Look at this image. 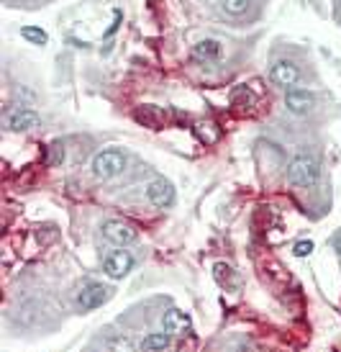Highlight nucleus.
Masks as SVG:
<instances>
[{
	"instance_id": "obj_4",
	"label": "nucleus",
	"mask_w": 341,
	"mask_h": 352,
	"mask_svg": "<svg viewBox=\"0 0 341 352\" xmlns=\"http://www.w3.org/2000/svg\"><path fill=\"white\" fill-rule=\"evenodd\" d=\"M110 298V288L103 283H88L82 285V291L78 294V306L82 311H93L97 306H103V303Z\"/></svg>"
},
{
	"instance_id": "obj_12",
	"label": "nucleus",
	"mask_w": 341,
	"mask_h": 352,
	"mask_svg": "<svg viewBox=\"0 0 341 352\" xmlns=\"http://www.w3.org/2000/svg\"><path fill=\"white\" fill-rule=\"evenodd\" d=\"M218 57H221V44L215 39H205L193 47V59H198V62H213Z\"/></svg>"
},
{
	"instance_id": "obj_9",
	"label": "nucleus",
	"mask_w": 341,
	"mask_h": 352,
	"mask_svg": "<svg viewBox=\"0 0 341 352\" xmlns=\"http://www.w3.org/2000/svg\"><path fill=\"white\" fill-rule=\"evenodd\" d=\"M313 103H316V98H313V93H308V90H301V88H290L287 93H285V106H287V111L290 113H308L313 108Z\"/></svg>"
},
{
	"instance_id": "obj_13",
	"label": "nucleus",
	"mask_w": 341,
	"mask_h": 352,
	"mask_svg": "<svg viewBox=\"0 0 341 352\" xmlns=\"http://www.w3.org/2000/svg\"><path fill=\"white\" fill-rule=\"evenodd\" d=\"M172 344V334L169 332H154L144 337V342H141V350H167Z\"/></svg>"
},
{
	"instance_id": "obj_5",
	"label": "nucleus",
	"mask_w": 341,
	"mask_h": 352,
	"mask_svg": "<svg viewBox=\"0 0 341 352\" xmlns=\"http://www.w3.org/2000/svg\"><path fill=\"white\" fill-rule=\"evenodd\" d=\"M131 267H134V257H131L126 250H113V252L106 254V260H103V270H106V275L113 278V280L128 275Z\"/></svg>"
},
{
	"instance_id": "obj_2",
	"label": "nucleus",
	"mask_w": 341,
	"mask_h": 352,
	"mask_svg": "<svg viewBox=\"0 0 341 352\" xmlns=\"http://www.w3.org/2000/svg\"><path fill=\"white\" fill-rule=\"evenodd\" d=\"M124 170H126V155L121 149H103L93 157V173L100 180H110L121 175Z\"/></svg>"
},
{
	"instance_id": "obj_16",
	"label": "nucleus",
	"mask_w": 341,
	"mask_h": 352,
	"mask_svg": "<svg viewBox=\"0 0 341 352\" xmlns=\"http://www.w3.org/2000/svg\"><path fill=\"white\" fill-rule=\"evenodd\" d=\"M311 252H313L311 239H301V242H295V247H292V254H295V257H308Z\"/></svg>"
},
{
	"instance_id": "obj_8",
	"label": "nucleus",
	"mask_w": 341,
	"mask_h": 352,
	"mask_svg": "<svg viewBox=\"0 0 341 352\" xmlns=\"http://www.w3.org/2000/svg\"><path fill=\"white\" fill-rule=\"evenodd\" d=\"M270 78H272V82H277V85L290 88V85H295V82L301 80V69L295 67L292 62H287V59H280V62H274L272 69H270Z\"/></svg>"
},
{
	"instance_id": "obj_3",
	"label": "nucleus",
	"mask_w": 341,
	"mask_h": 352,
	"mask_svg": "<svg viewBox=\"0 0 341 352\" xmlns=\"http://www.w3.org/2000/svg\"><path fill=\"white\" fill-rule=\"evenodd\" d=\"M103 236H106L110 245L126 247V245H131V242H137L139 232L131 224H126V221L110 219V221H106V224H103Z\"/></svg>"
},
{
	"instance_id": "obj_7",
	"label": "nucleus",
	"mask_w": 341,
	"mask_h": 352,
	"mask_svg": "<svg viewBox=\"0 0 341 352\" xmlns=\"http://www.w3.org/2000/svg\"><path fill=\"white\" fill-rule=\"evenodd\" d=\"M5 126L10 131H29V129L39 126V113L31 111V108H13L5 113Z\"/></svg>"
},
{
	"instance_id": "obj_1",
	"label": "nucleus",
	"mask_w": 341,
	"mask_h": 352,
	"mask_svg": "<svg viewBox=\"0 0 341 352\" xmlns=\"http://www.w3.org/2000/svg\"><path fill=\"white\" fill-rule=\"evenodd\" d=\"M318 173H321L318 160L303 152V155L292 157L287 165V183L295 188H311L318 183Z\"/></svg>"
},
{
	"instance_id": "obj_17",
	"label": "nucleus",
	"mask_w": 341,
	"mask_h": 352,
	"mask_svg": "<svg viewBox=\"0 0 341 352\" xmlns=\"http://www.w3.org/2000/svg\"><path fill=\"white\" fill-rule=\"evenodd\" d=\"M333 250H339L341 254V234H336V239H333Z\"/></svg>"
},
{
	"instance_id": "obj_11",
	"label": "nucleus",
	"mask_w": 341,
	"mask_h": 352,
	"mask_svg": "<svg viewBox=\"0 0 341 352\" xmlns=\"http://www.w3.org/2000/svg\"><path fill=\"white\" fill-rule=\"evenodd\" d=\"M134 116H137L139 124H144V126H149V129H162V126H165V121H167L165 113H162L159 108H154V106L139 108Z\"/></svg>"
},
{
	"instance_id": "obj_14",
	"label": "nucleus",
	"mask_w": 341,
	"mask_h": 352,
	"mask_svg": "<svg viewBox=\"0 0 341 352\" xmlns=\"http://www.w3.org/2000/svg\"><path fill=\"white\" fill-rule=\"evenodd\" d=\"M21 36L26 41H31V44H36V47H44L49 41V34L44 29H39V26H23V29H21Z\"/></svg>"
},
{
	"instance_id": "obj_15",
	"label": "nucleus",
	"mask_w": 341,
	"mask_h": 352,
	"mask_svg": "<svg viewBox=\"0 0 341 352\" xmlns=\"http://www.w3.org/2000/svg\"><path fill=\"white\" fill-rule=\"evenodd\" d=\"M221 6H224L226 13H231V16H242L244 10L249 8V0H221Z\"/></svg>"
},
{
	"instance_id": "obj_6",
	"label": "nucleus",
	"mask_w": 341,
	"mask_h": 352,
	"mask_svg": "<svg viewBox=\"0 0 341 352\" xmlns=\"http://www.w3.org/2000/svg\"><path fill=\"white\" fill-rule=\"evenodd\" d=\"M146 198H149V204L154 206V208H169V206L175 204V188H172L169 180L159 177V180H154L152 186L146 188Z\"/></svg>"
},
{
	"instance_id": "obj_10",
	"label": "nucleus",
	"mask_w": 341,
	"mask_h": 352,
	"mask_svg": "<svg viewBox=\"0 0 341 352\" xmlns=\"http://www.w3.org/2000/svg\"><path fill=\"white\" fill-rule=\"evenodd\" d=\"M190 316L185 311H180V309H169V311L162 316V327H165V332H169L172 337H183L185 332H190Z\"/></svg>"
}]
</instances>
